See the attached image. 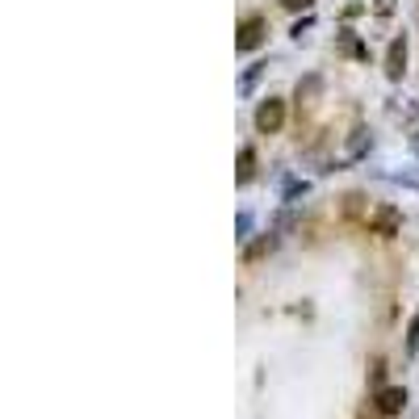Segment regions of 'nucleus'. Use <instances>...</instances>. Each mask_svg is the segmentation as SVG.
<instances>
[{
    "mask_svg": "<svg viewBox=\"0 0 419 419\" xmlns=\"http://www.w3.org/2000/svg\"><path fill=\"white\" fill-rule=\"evenodd\" d=\"M403 231V210H395V206H378L374 214H369V235H378V239H395Z\"/></svg>",
    "mask_w": 419,
    "mask_h": 419,
    "instance_id": "f257e3e1",
    "label": "nucleus"
},
{
    "mask_svg": "<svg viewBox=\"0 0 419 419\" xmlns=\"http://www.w3.org/2000/svg\"><path fill=\"white\" fill-rule=\"evenodd\" d=\"M281 126H285V101H281V97L260 101V109H256V130H260V134H277Z\"/></svg>",
    "mask_w": 419,
    "mask_h": 419,
    "instance_id": "f03ea898",
    "label": "nucleus"
},
{
    "mask_svg": "<svg viewBox=\"0 0 419 419\" xmlns=\"http://www.w3.org/2000/svg\"><path fill=\"white\" fill-rule=\"evenodd\" d=\"M264 29H269L264 17H243V25H239V34H235V50H243V55L256 50V46L264 42Z\"/></svg>",
    "mask_w": 419,
    "mask_h": 419,
    "instance_id": "7ed1b4c3",
    "label": "nucleus"
},
{
    "mask_svg": "<svg viewBox=\"0 0 419 419\" xmlns=\"http://www.w3.org/2000/svg\"><path fill=\"white\" fill-rule=\"evenodd\" d=\"M403 71H407V38H395L390 50H386V76L403 80Z\"/></svg>",
    "mask_w": 419,
    "mask_h": 419,
    "instance_id": "20e7f679",
    "label": "nucleus"
},
{
    "mask_svg": "<svg viewBox=\"0 0 419 419\" xmlns=\"http://www.w3.org/2000/svg\"><path fill=\"white\" fill-rule=\"evenodd\" d=\"M403 407H407V390H403V386H386V390L378 395V411H382V416H399Z\"/></svg>",
    "mask_w": 419,
    "mask_h": 419,
    "instance_id": "39448f33",
    "label": "nucleus"
},
{
    "mask_svg": "<svg viewBox=\"0 0 419 419\" xmlns=\"http://www.w3.org/2000/svg\"><path fill=\"white\" fill-rule=\"evenodd\" d=\"M252 172H256V151H252V147H243V151H239V172H235V180H239V185H248V180H252Z\"/></svg>",
    "mask_w": 419,
    "mask_h": 419,
    "instance_id": "423d86ee",
    "label": "nucleus"
},
{
    "mask_svg": "<svg viewBox=\"0 0 419 419\" xmlns=\"http://www.w3.org/2000/svg\"><path fill=\"white\" fill-rule=\"evenodd\" d=\"M273 248H277V239H273V235H264L260 243H252V248H248V260H260V256H269Z\"/></svg>",
    "mask_w": 419,
    "mask_h": 419,
    "instance_id": "0eeeda50",
    "label": "nucleus"
},
{
    "mask_svg": "<svg viewBox=\"0 0 419 419\" xmlns=\"http://www.w3.org/2000/svg\"><path fill=\"white\" fill-rule=\"evenodd\" d=\"M407 348H411V353H419V311L411 315V327H407Z\"/></svg>",
    "mask_w": 419,
    "mask_h": 419,
    "instance_id": "6e6552de",
    "label": "nucleus"
},
{
    "mask_svg": "<svg viewBox=\"0 0 419 419\" xmlns=\"http://www.w3.org/2000/svg\"><path fill=\"white\" fill-rule=\"evenodd\" d=\"M382 378H386V361H374V369H369V382H374V386H378V382H382Z\"/></svg>",
    "mask_w": 419,
    "mask_h": 419,
    "instance_id": "1a4fd4ad",
    "label": "nucleus"
},
{
    "mask_svg": "<svg viewBox=\"0 0 419 419\" xmlns=\"http://www.w3.org/2000/svg\"><path fill=\"white\" fill-rule=\"evenodd\" d=\"M365 143H369V139H365V134H357V139L348 143V155H361V151H365Z\"/></svg>",
    "mask_w": 419,
    "mask_h": 419,
    "instance_id": "9d476101",
    "label": "nucleus"
},
{
    "mask_svg": "<svg viewBox=\"0 0 419 419\" xmlns=\"http://www.w3.org/2000/svg\"><path fill=\"white\" fill-rule=\"evenodd\" d=\"M281 4H285V8H294V13H298V8H311V4H315V0H281Z\"/></svg>",
    "mask_w": 419,
    "mask_h": 419,
    "instance_id": "9b49d317",
    "label": "nucleus"
}]
</instances>
